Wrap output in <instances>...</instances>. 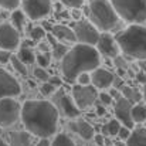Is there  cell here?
<instances>
[{
	"label": "cell",
	"mask_w": 146,
	"mask_h": 146,
	"mask_svg": "<svg viewBox=\"0 0 146 146\" xmlns=\"http://www.w3.org/2000/svg\"><path fill=\"white\" fill-rule=\"evenodd\" d=\"M20 118L29 133L38 138H48L57 131L58 109L50 101L30 99L23 104Z\"/></svg>",
	"instance_id": "1"
},
{
	"label": "cell",
	"mask_w": 146,
	"mask_h": 146,
	"mask_svg": "<svg viewBox=\"0 0 146 146\" xmlns=\"http://www.w3.org/2000/svg\"><path fill=\"white\" fill-rule=\"evenodd\" d=\"M101 64L99 52L95 47L87 44H77L67 51L61 60V71L68 84H74L77 77L82 72L97 70Z\"/></svg>",
	"instance_id": "2"
},
{
	"label": "cell",
	"mask_w": 146,
	"mask_h": 146,
	"mask_svg": "<svg viewBox=\"0 0 146 146\" xmlns=\"http://www.w3.org/2000/svg\"><path fill=\"white\" fill-rule=\"evenodd\" d=\"M115 41L119 50H122L126 55L138 60H146V27L132 24L119 31L115 36Z\"/></svg>",
	"instance_id": "3"
},
{
	"label": "cell",
	"mask_w": 146,
	"mask_h": 146,
	"mask_svg": "<svg viewBox=\"0 0 146 146\" xmlns=\"http://www.w3.org/2000/svg\"><path fill=\"white\" fill-rule=\"evenodd\" d=\"M88 14L92 20V24L104 33L119 29V16L108 0H91Z\"/></svg>",
	"instance_id": "4"
},
{
	"label": "cell",
	"mask_w": 146,
	"mask_h": 146,
	"mask_svg": "<svg viewBox=\"0 0 146 146\" xmlns=\"http://www.w3.org/2000/svg\"><path fill=\"white\" fill-rule=\"evenodd\" d=\"M111 4L119 19L133 24L146 21V0H111Z\"/></svg>",
	"instance_id": "5"
},
{
	"label": "cell",
	"mask_w": 146,
	"mask_h": 146,
	"mask_svg": "<svg viewBox=\"0 0 146 146\" xmlns=\"http://www.w3.org/2000/svg\"><path fill=\"white\" fill-rule=\"evenodd\" d=\"M21 106L14 98L0 99V128H7L14 125L20 118Z\"/></svg>",
	"instance_id": "6"
},
{
	"label": "cell",
	"mask_w": 146,
	"mask_h": 146,
	"mask_svg": "<svg viewBox=\"0 0 146 146\" xmlns=\"http://www.w3.org/2000/svg\"><path fill=\"white\" fill-rule=\"evenodd\" d=\"M72 31L80 44H87V46H92V47L97 46L98 38H99V31L91 21L82 20V19L80 21H75Z\"/></svg>",
	"instance_id": "7"
},
{
	"label": "cell",
	"mask_w": 146,
	"mask_h": 146,
	"mask_svg": "<svg viewBox=\"0 0 146 146\" xmlns=\"http://www.w3.org/2000/svg\"><path fill=\"white\" fill-rule=\"evenodd\" d=\"M71 98L74 99L78 109H87L92 106L98 101V92L92 85L81 87V85H72L71 88Z\"/></svg>",
	"instance_id": "8"
},
{
	"label": "cell",
	"mask_w": 146,
	"mask_h": 146,
	"mask_svg": "<svg viewBox=\"0 0 146 146\" xmlns=\"http://www.w3.org/2000/svg\"><path fill=\"white\" fill-rule=\"evenodd\" d=\"M51 9V0H23V11L31 20H40L48 16Z\"/></svg>",
	"instance_id": "9"
},
{
	"label": "cell",
	"mask_w": 146,
	"mask_h": 146,
	"mask_svg": "<svg viewBox=\"0 0 146 146\" xmlns=\"http://www.w3.org/2000/svg\"><path fill=\"white\" fill-rule=\"evenodd\" d=\"M20 44V33L9 23L0 24V50L13 51L19 48Z\"/></svg>",
	"instance_id": "10"
},
{
	"label": "cell",
	"mask_w": 146,
	"mask_h": 146,
	"mask_svg": "<svg viewBox=\"0 0 146 146\" xmlns=\"http://www.w3.org/2000/svg\"><path fill=\"white\" fill-rule=\"evenodd\" d=\"M132 106H133V105H132L128 99H125L123 97L116 99L115 104H113V112H115L116 121H118L122 126H126V128H129V129L133 128Z\"/></svg>",
	"instance_id": "11"
},
{
	"label": "cell",
	"mask_w": 146,
	"mask_h": 146,
	"mask_svg": "<svg viewBox=\"0 0 146 146\" xmlns=\"http://www.w3.org/2000/svg\"><path fill=\"white\" fill-rule=\"evenodd\" d=\"M21 92L20 84L17 80L9 74L6 70L0 68V99L1 98H14Z\"/></svg>",
	"instance_id": "12"
},
{
	"label": "cell",
	"mask_w": 146,
	"mask_h": 146,
	"mask_svg": "<svg viewBox=\"0 0 146 146\" xmlns=\"http://www.w3.org/2000/svg\"><path fill=\"white\" fill-rule=\"evenodd\" d=\"M97 50L98 52H101L102 55L109 57V58H116L118 54H119V47H118L115 38L109 33L99 34V38H98L97 43Z\"/></svg>",
	"instance_id": "13"
},
{
	"label": "cell",
	"mask_w": 146,
	"mask_h": 146,
	"mask_svg": "<svg viewBox=\"0 0 146 146\" xmlns=\"http://www.w3.org/2000/svg\"><path fill=\"white\" fill-rule=\"evenodd\" d=\"M113 80H115V75L105 70V68H99L92 71L91 74V84L95 90H105V88H109L111 85H113Z\"/></svg>",
	"instance_id": "14"
},
{
	"label": "cell",
	"mask_w": 146,
	"mask_h": 146,
	"mask_svg": "<svg viewBox=\"0 0 146 146\" xmlns=\"http://www.w3.org/2000/svg\"><path fill=\"white\" fill-rule=\"evenodd\" d=\"M70 128H71L72 132L78 133V135H80L82 139H85V141L92 139L94 135H95V129H94V126H92L90 122L84 121V119H78V121L70 122Z\"/></svg>",
	"instance_id": "15"
},
{
	"label": "cell",
	"mask_w": 146,
	"mask_h": 146,
	"mask_svg": "<svg viewBox=\"0 0 146 146\" xmlns=\"http://www.w3.org/2000/svg\"><path fill=\"white\" fill-rule=\"evenodd\" d=\"M58 106H60L62 115L67 116V118H70V119L77 118L80 115V112H81L78 109V106L75 105L74 99L70 97V95H62V97L58 98Z\"/></svg>",
	"instance_id": "16"
},
{
	"label": "cell",
	"mask_w": 146,
	"mask_h": 146,
	"mask_svg": "<svg viewBox=\"0 0 146 146\" xmlns=\"http://www.w3.org/2000/svg\"><path fill=\"white\" fill-rule=\"evenodd\" d=\"M51 34L54 36L55 40L62 41V43H74V41H77L72 29H70L68 26H61V24H58V26H52V29H51Z\"/></svg>",
	"instance_id": "17"
},
{
	"label": "cell",
	"mask_w": 146,
	"mask_h": 146,
	"mask_svg": "<svg viewBox=\"0 0 146 146\" xmlns=\"http://www.w3.org/2000/svg\"><path fill=\"white\" fill-rule=\"evenodd\" d=\"M126 146H146V129H135L131 132Z\"/></svg>",
	"instance_id": "18"
},
{
	"label": "cell",
	"mask_w": 146,
	"mask_h": 146,
	"mask_svg": "<svg viewBox=\"0 0 146 146\" xmlns=\"http://www.w3.org/2000/svg\"><path fill=\"white\" fill-rule=\"evenodd\" d=\"M121 94H122V97L125 98V99H128L132 105L133 104H138L141 99H142V92L138 90V88H133V87H128V85H123L122 88H121Z\"/></svg>",
	"instance_id": "19"
},
{
	"label": "cell",
	"mask_w": 146,
	"mask_h": 146,
	"mask_svg": "<svg viewBox=\"0 0 146 146\" xmlns=\"http://www.w3.org/2000/svg\"><path fill=\"white\" fill-rule=\"evenodd\" d=\"M17 57H19V60H20L21 62H24L26 65H27V64H33V62L36 61V54H34V51L31 50L30 46H27V44H23V46L20 47Z\"/></svg>",
	"instance_id": "20"
},
{
	"label": "cell",
	"mask_w": 146,
	"mask_h": 146,
	"mask_svg": "<svg viewBox=\"0 0 146 146\" xmlns=\"http://www.w3.org/2000/svg\"><path fill=\"white\" fill-rule=\"evenodd\" d=\"M24 24H26V14H24V11H21L19 9L13 10V13H11V26L20 33L24 29Z\"/></svg>",
	"instance_id": "21"
},
{
	"label": "cell",
	"mask_w": 146,
	"mask_h": 146,
	"mask_svg": "<svg viewBox=\"0 0 146 146\" xmlns=\"http://www.w3.org/2000/svg\"><path fill=\"white\" fill-rule=\"evenodd\" d=\"M121 123L116 121V119H111V121H108L104 126H102V135L104 136H116L118 135V132H119V129H121Z\"/></svg>",
	"instance_id": "22"
},
{
	"label": "cell",
	"mask_w": 146,
	"mask_h": 146,
	"mask_svg": "<svg viewBox=\"0 0 146 146\" xmlns=\"http://www.w3.org/2000/svg\"><path fill=\"white\" fill-rule=\"evenodd\" d=\"M132 119L133 123H141L146 121V105L145 104H136L132 106Z\"/></svg>",
	"instance_id": "23"
},
{
	"label": "cell",
	"mask_w": 146,
	"mask_h": 146,
	"mask_svg": "<svg viewBox=\"0 0 146 146\" xmlns=\"http://www.w3.org/2000/svg\"><path fill=\"white\" fill-rule=\"evenodd\" d=\"M51 146H75V143H74V141H72L70 136H67L65 133H58V135L54 138V141L51 142Z\"/></svg>",
	"instance_id": "24"
},
{
	"label": "cell",
	"mask_w": 146,
	"mask_h": 146,
	"mask_svg": "<svg viewBox=\"0 0 146 146\" xmlns=\"http://www.w3.org/2000/svg\"><path fill=\"white\" fill-rule=\"evenodd\" d=\"M10 62H11L13 68L16 70V72H19L20 75H27V67H26V64H24V62H21V61L19 60V57H17V55H11Z\"/></svg>",
	"instance_id": "25"
},
{
	"label": "cell",
	"mask_w": 146,
	"mask_h": 146,
	"mask_svg": "<svg viewBox=\"0 0 146 146\" xmlns=\"http://www.w3.org/2000/svg\"><path fill=\"white\" fill-rule=\"evenodd\" d=\"M46 34L47 33H46V30L43 27H31L29 30V36H30L31 41H40L41 38L46 37Z\"/></svg>",
	"instance_id": "26"
},
{
	"label": "cell",
	"mask_w": 146,
	"mask_h": 146,
	"mask_svg": "<svg viewBox=\"0 0 146 146\" xmlns=\"http://www.w3.org/2000/svg\"><path fill=\"white\" fill-rule=\"evenodd\" d=\"M11 141H13V146H27L29 145V135L27 133H13Z\"/></svg>",
	"instance_id": "27"
},
{
	"label": "cell",
	"mask_w": 146,
	"mask_h": 146,
	"mask_svg": "<svg viewBox=\"0 0 146 146\" xmlns=\"http://www.w3.org/2000/svg\"><path fill=\"white\" fill-rule=\"evenodd\" d=\"M36 61H37V64H38L40 68H44V70H46L50 65V62H51L50 54L48 52H40L38 55H36Z\"/></svg>",
	"instance_id": "28"
},
{
	"label": "cell",
	"mask_w": 146,
	"mask_h": 146,
	"mask_svg": "<svg viewBox=\"0 0 146 146\" xmlns=\"http://www.w3.org/2000/svg\"><path fill=\"white\" fill-rule=\"evenodd\" d=\"M67 51H68V48H67L64 44H55V46L52 47V55H54V58H57V60H62L64 55L67 54Z\"/></svg>",
	"instance_id": "29"
},
{
	"label": "cell",
	"mask_w": 146,
	"mask_h": 146,
	"mask_svg": "<svg viewBox=\"0 0 146 146\" xmlns=\"http://www.w3.org/2000/svg\"><path fill=\"white\" fill-rule=\"evenodd\" d=\"M77 85H81V87H88L91 85V74L90 72H82L77 77Z\"/></svg>",
	"instance_id": "30"
},
{
	"label": "cell",
	"mask_w": 146,
	"mask_h": 146,
	"mask_svg": "<svg viewBox=\"0 0 146 146\" xmlns=\"http://www.w3.org/2000/svg\"><path fill=\"white\" fill-rule=\"evenodd\" d=\"M20 4V0H0V7L4 10H16Z\"/></svg>",
	"instance_id": "31"
},
{
	"label": "cell",
	"mask_w": 146,
	"mask_h": 146,
	"mask_svg": "<svg viewBox=\"0 0 146 146\" xmlns=\"http://www.w3.org/2000/svg\"><path fill=\"white\" fill-rule=\"evenodd\" d=\"M34 77L37 78V80H40V81H44V82H47L50 78V74L44 70V68H36L34 70Z\"/></svg>",
	"instance_id": "32"
},
{
	"label": "cell",
	"mask_w": 146,
	"mask_h": 146,
	"mask_svg": "<svg viewBox=\"0 0 146 146\" xmlns=\"http://www.w3.org/2000/svg\"><path fill=\"white\" fill-rule=\"evenodd\" d=\"M85 0H61V3L67 7H71V9H80L82 4H84Z\"/></svg>",
	"instance_id": "33"
},
{
	"label": "cell",
	"mask_w": 146,
	"mask_h": 146,
	"mask_svg": "<svg viewBox=\"0 0 146 146\" xmlns=\"http://www.w3.org/2000/svg\"><path fill=\"white\" fill-rule=\"evenodd\" d=\"M98 101H99L101 105H111L113 99L111 98V95L108 92H99L98 94Z\"/></svg>",
	"instance_id": "34"
},
{
	"label": "cell",
	"mask_w": 146,
	"mask_h": 146,
	"mask_svg": "<svg viewBox=\"0 0 146 146\" xmlns=\"http://www.w3.org/2000/svg\"><path fill=\"white\" fill-rule=\"evenodd\" d=\"M131 132H132V131H131L129 128H126V126H121V129H119V132H118L116 136H118L121 141H125V142H126L128 138L131 136Z\"/></svg>",
	"instance_id": "35"
},
{
	"label": "cell",
	"mask_w": 146,
	"mask_h": 146,
	"mask_svg": "<svg viewBox=\"0 0 146 146\" xmlns=\"http://www.w3.org/2000/svg\"><path fill=\"white\" fill-rule=\"evenodd\" d=\"M40 92L43 95H51V94L55 92V88L51 84H48V82H43V85L40 87Z\"/></svg>",
	"instance_id": "36"
},
{
	"label": "cell",
	"mask_w": 146,
	"mask_h": 146,
	"mask_svg": "<svg viewBox=\"0 0 146 146\" xmlns=\"http://www.w3.org/2000/svg\"><path fill=\"white\" fill-rule=\"evenodd\" d=\"M10 58H11V52L10 51H6V50H0V64H7L10 62Z\"/></svg>",
	"instance_id": "37"
},
{
	"label": "cell",
	"mask_w": 146,
	"mask_h": 146,
	"mask_svg": "<svg viewBox=\"0 0 146 146\" xmlns=\"http://www.w3.org/2000/svg\"><path fill=\"white\" fill-rule=\"evenodd\" d=\"M47 82L51 84L55 90H57V88H60V87L62 85V80H61L60 77H57V75H52V77L50 75V78H48V81H47Z\"/></svg>",
	"instance_id": "38"
},
{
	"label": "cell",
	"mask_w": 146,
	"mask_h": 146,
	"mask_svg": "<svg viewBox=\"0 0 146 146\" xmlns=\"http://www.w3.org/2000/svg\"><path fill=\"white\" fill-rule=\"evenodd\" d=\"M92 139H94V142H95L97 146H105V136L102 133H95Z\"/></svg>",
	"instance_id": "39"
},
{
	"label": "cell",
	"mask_w": 146,
	"mask_h": 146,
	"mask_svg": "<svg viewBox=\"0 0 146 146\" xmlns=\"http://www.w3.org/2000/svg\"><path fill=\"white\" fill-rule=\"evenodd\" d=\"M109 95H111V98H112V99H115V101L122 97V94L118 91V88H112V90L109 91Z\"/></svg>",
	"instance_id": "40"
},
{
	"label": "cell",
	"mask_w": 146,
	"mask_h": 146,
	"mask_svg": "<svg viewBox=\"0 0 146 146\" xmlns=\"http://www.w3.org/2000/svg\"><path fill=\"white\" fill-rule=\"evenodd\" d=\"M70 17H72L74 20L80 21V20H81V11H80V9H72V11H71V16H70Z\"/></svg>",
	"instance_id": "41"
},
{
	"label": "cell",
	"mask_w": 146,
	"mask_h": 146,
	"mask_svg": "<svg viewBox=\"0 0 146 146\" xmlns=\"http://www.w3.org/2000/svg\"><path fill=\"white\" fill-rule=\"evenodd\" d=\"M37 146H51V142H50L47 138H41V139L37 142Z\"/></svg>",
	"instance_id": "42"
},
{
	"label": "cell",
	"mask_w": 146,
	"mask_h": 146,
	"mask_svg": "<svg viewBox=\"0 0 146 146\" xmlns=\"http://www.w3.org/2000/svg\"><path fill=\"white\" fill-rule=\"evenodd\" d=\"M97 115H99V116H104V115H105V108H104V105H99V104L97 105Z\"/></svg>",
	"instance_id": "43"
},
{
	"label": "cell",
	"mask_w": 146,
	"mask_h": 146,
	"mask_svg": "<svg viewBox=\"0 0 146 146\" xmlns=\"http://www.w3.org/2000/svg\"><path fill=\"white\" fill-rule=\"evenodd\" d=\"M138 81H139V82H142V84H146V75L143 74V72L138 74Z\"/></svg>",
	"instance_id": "44"
},
{
	"label": "cell",
	"mask_w": 146,
	"mask_h": 146,
	"mask_svg": "<svg viewBox=\"0 0 146 146\" xmlns=\"http://www.w3.org/2000/svg\"><path fill=\"white\" fill-rule=\"evenodd\" d=\"M142 97L146 101V84H145V87H143V91H142Z\"/></svg>",
	"instance_id": "45"
},
{
	"label": "cell",
	"mask_w": 146,
	"mask_h": 146,
	"mask_svg": "<svg viewBox=\"0 0 146 146\" xmlns=\"http://www.w3.org/2000/svg\"><path fill=\"white\" fill-rule=\"evenodd\" d=\"M0 146H9V145H7V143H6V142L1 139V138H0Z\"/></svg>",
	"instance_id": "46"
},
{
	"label": "cell",
	"mask_w": 146,
	"mask_h": 146,
	"mask_svg": "<svg viewBox=\"0 0 146 146\" xmlns=\"http://www.w3.org/2000/svg\"><path fill=\"white\" fill-rule=\"evenodd\" d=\"M0 133H1V128H0Z\"/></svg>",
	"instance_id": "47"
},
{
	"label": "cell",
	"mask_w": 146,
	"mask_h": 146,
	"mask_svg": "<svg viewBox=\"0 0 146 146\" xmlns=\"http://www.w3.org/2000/svg\"><path fill=\"white\" fill-rule=\"evenodd\" d=\"M92 146H97V145H92Z\"/></svg>",
	"instance_id": "48"
}]
</instances>
